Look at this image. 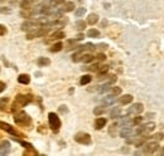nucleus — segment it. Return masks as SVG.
<instances>
[{
	"label": "nucleus",
	"mask_w": 164,
	"mask_h": 156,
	"mask_svg": "<svg viewBox=\"0 0 164 156\" xmlns=\"http://www.w3.org/2000/svg\"><path fill=\"white\" fill-rule=\"evenodd\" d=\"M32 101H33V97L30 95H18L13 103V111H18L19 108L27 106L28 103H30Z\"/></svg>",
	"instance_id": "f257e3e1"
},
{
	"label": "nucleus",
	"mask_w": 164,
	"mask_h": 156,
	"mask_svg": "<svg viewBox=\"0 0 164 156\" xmlns=\"http://www.w3.org/2000/svg\"><path fill=\"white\" fill-rule=\"evenodd\" d=\"M14 121L18 125H20V126H28V125H30V122H32L30 117L28 116V113H25L24 111L17 112L14 115Z\"/></svg>",
	"instance_id": "f03ea898"
},
{
	"label": "nucleus",
	"mask_w": 164,
	"mask_h": 156,
	"mask_svg": "<svg viewBox=\"0 0 164 156\" xmlns=\"http://www.w3.org/2000/svg\"><path fill=\"white\" fill-rule=\"evenodd\" d=\"M48 121H49V127L52 129L54 132H57L61 127V120L59 117L56 115L54 112H50L48 113Z\"/></svg>",
	"instance_id": "7ed1b4c3"
},
{
	"label": "nucleus",
	"mask_w": 164,
	"mask_h": 156,
	"mask_svg": "<svg viewBox=\"0 0 164 156\" xmlns=\"http://www.w3.org/2000/svg\"><path fill=\"white\" fill-rule=\"evenodd\" d=\"M48 28H35L33 30L27 33V39H33V38H38V37H44L48 33Z\"/></svg>",
	"instance_id": "20e7f679"
},
{
	"label": "nucleus",
	"mask_w": 164,
	"mask_h": 156,
	"mask_svg": "<svg viewBox=\"0 0 164 156\" xmlns=\"http://www.w3.org/2000/svg\"><path fill=\"white\" fill-rule=\"evenodd\" d=\"M75 141H77L78 143H82V145H90L91 143V136L86 132H78L75 136Z\"/></svg>",
	"instance_id": "39448f33"
},
{
	"label": "nucleus",
	"mask_w": 164,
	"mask_h": 156,
	"mask_svg": "<svg viewBox=\"0 0 164 156\" xmlns=\"http://www.w3.org/2000/svg\"><path fill=\"white\" fill-rule=\"evenodd\" d=\"M143 110H144V107H143L141 103H134V105H132L131 107H129L128 115H135V116H138Z\"/></svg>",
	"instance_id": "423d86ee"
},
{
	"label": "nucleus",
	"mask_w": 164,
	"mask_h": 156,
	"mask_svg": "<svg viewBox=\"0 0 164 156\" xmlns=\"http://www.w3.org/2000/svg\"><path fill=\"white\" fill-rule=\"evenodd\" d=\"M158 147H160L159 143H158V141L149 142V143H147V146H145V149H144V152H145V154H153V152H155V151L158 150Z\"/></svg>",
	"instance_id": "0eeeda50"
},
{
	"label": "nucleus",
	"mask_w": 164,
	"mask_h": 156,
	"mask_svg": "<svg viewBox=\"0 0 164 156\" xmlns=\"http://www.w3.org/2000/svg\"><path fill=\"white\" fill-rule=\"evenodd\" d=\"M10 142L9 141H6V140H4V141H2L0 142V155H8L9 152H10Z\"/></svg>",
	"instance_id": "6e6552de"
},
{
	"label": "nucleus",
	"mask_w": 164,
	"mask_h": 156,
	"mask_svg": "<svg viewBox=\"0 0 164 156\" xmlns=\"http://www.w3.org/2000/svg\"><path fill=\"white\" fill-rule=\"evenodd\" d=\"M0 129L4 130V131H6V132L10 133V135H18V132L14 130V127H12L9 123H5V122H2V121H0Z\"/></svg>",
	"instance_id": "1a4fd4ad"
},
{
	"label": "nucleus",
	"mask_w": 164,
	"mask_h": 156,
	"mask_svg": "<svg viewBox=\"0 0 164 156\" xmlns=\"http://www.w3.org/2000/svg\"><path fill=\"white\" fill-rule=\"evenodd\" d=\"M38 23H33V22H25L22 24V30H25V32H30V30L35 29Z\"/></svg>",
	"instance_id": "9d476101"
},
{
	"label": "nucleus",
	"mask_w": 164,
	"mask_h": 156,
	"mask_svg": "<svg viewBox=\"0 0 164 156\" xmlns=\"http://www.w3.org/2000/svg\"><path fill=\"white\" fill-rule=\"evenodd\" d=\"M132 135V130H131V126H126V127H122V130L120 131V136L121 137H131Z\"/></svg>",
	"instance_id": "9b49d317"
},
{
	"label": "nucleus",
	"mask_w": 164,
	"mask_h": 156,
	"mask_svg": "<svg viewBox=\"0 0 164 156\" xmlns=\"http://www.w3.org/2000/svg\"><path fill=\"white\" fill-rule=\"evenodd\" d=\"M106 123H107V120H106V118L99 117V118H96V121H95V129H96V130H100V129H102V127H105Z\"/></svg>",
	"instance_id": "f8f14e48"
},
{
	"label": "nucleus",
	"mask_w": 164,
	"mask_h": 156,
	"mask_svg": "<svg viewBox=\"0 0 164 156\" xmlns=\"http://www.w3.org/2000/svg\"><path fill=\"white\" fill-rule=\"evenodd\" d=\"M132 97L131 95H124V96H121L119 98V102H120V105H129V103L132 102Z\"/></svg>",
	"instance_id": "ddd939ff"
},
{
	"label": "nucleus",
	"mask_w": 164,
	"mask_h": 156,
	"mask_svg": "<svg viewBox=\"0 0 164 156\" xmlns=\"http://www.w3.org/2000/svg\"><path fill=\"white\" fill-rule=\"evenodd\" d=\"M37 63L39 67H47L50 64V59L47 58V57H39L38 60H37Z\"/></svg>",
	"instance_id": "4468645a"
},
{
	"label": "nucleus",
	"mask_w": 164,
	"mask_h": 156,
	"mask_svg": "<svg viewBox=\"0 0 164 156\" xmlns=\"http://www.w3.org/2000/svg\"><path fill=\"white\" fill-rule=\"evenodd\" d=\"M84 56H85L84 49H80V50L77 52V53H75V54H73L72 60H73V62H81L82 59H84Z\"/></svg>",
	"instance_id": "2eb2a0df"
},
{
	"label": "nucleus",
	"mask_w": 164,
	"mask_h": 156,
	"mask_svg": "<svg viewBox=\"0 0 164 156\" xmlns=\"http://www.w3.org/2000/svg\"><path fill=\"white\" fill-rule=\"evenodd\" d=\"M120 115H121V110H120V107H114L111 110V112H110V117L111 118H117V117H120Z\"/></svg>",
	"instance_id": "dca6fc26"
},
{
	"label": "nucleus",
	"mask_w": 164,
	"mask_h": 156,
	"mask_svg": "<svg viewBox=\"0 0 164 156\" xmlns=\"http://www.w3.org/2000/svg\"><path fill=\"white\" fill-rule=\"evenodd\" d=\"M18 82L22 83V85H29L30 77H29L28 74H20V76L18 77Z\"/></svg>",
	"instance_id": "f3484780"
},
{
	"label": "nucleus",
	"mask_w": 164,
	"mask_h": 156,
	"mask_svg": "<svg viewBox=\"0 0 164 156\" xmlns=\"http://www.w3.org/2000/svg\"><path fill=\"white\" fill-rule=\"evenodd\" d=\"M75 9V4L72 2H68V3H65L63 8H62V12L65 13H69V12H72V10Z\"/></svg>",
	"instance_id": "a211bd4d"
},
{
	"label": "nucleus",
	"mask_w": 164,
	"mask_h": 156,
	"mask_svg": "<svg viewBox=\"0 0 164 156\" xmlns=\"http://www.w3.org/2000/svg\"><path fill=\"white\" fill-rule=\"evenodd\" d=\"M97 20H99V15H97V14H94V13H92V14H90V15L87 16V23L91 24V25L96 24Z\"/></svg>",
	"instance_id": "6ab92c4d"
},
{
	"label": "nucleus",
	"mask_w": 164,
	"mask_h": 156,
	"mask_svg": "<svg viewBox=\"0 0 164 156\" xmlns=\"http://www.w3.org/2000/svg\"><path fill=\"white\" fill-rule=\"evenodd\" d=\"M115 97H116L115 95H110V96L105 97V98H104V103H105V106H110V105H112V103H115V101H116V98H115Z\"/></svg>",
	"instance_id": "aec40b11"
},
{
	"label": "nucleus",
	"mask_w": 164,
	"mask_h": 156,
	"mask_svg": "<svg viewBox=\"0 0 164 156\" xmlns=\"http://www.w3.org/2000/svg\"><path fill=\"white\" fill-rule=\"evenodd\" d=\"M120 125L122 127H126V126H132V120H130V117H124V118H121V121H120Z\"/></svg>",
	"instance_id": "412c9836"
},
{
	"label": "nucleus",
	"mask_w": 164,
	"mask_h": 156,
	"mask_svg": "<svg viewBox=\"0 0 164 156\" xmlns=\"http://www.w3.org/2000/svg\"><path fill=\"white\" fill-rule=\"evenodd\" d=\"M91 79H92V77H91L90 74H85V76H82V77H81V79H80V85H81V86L88 85V83L91 82Z\"/></svg>",
	"instance_id": "4be33fe9"
},
{
	"label": "nucleus",
	"mask_w": 164,
	"mask_h": 156,
	"mask_svg": "<svg viewBox=\"0 0 164 156\" xmlns=\"http://www.w3.org/2000/svg\"><path fill=\"white\" fill-rule=\"evenodd\" d=\"M32 5H33V0H22V2H20L22 9H30Z\"/></svg>",
	"instance_id": "5701e85b"
},
{
	"label": "nucleus",
	"mask_w": 164,
	"mask_h": 156,
	"mask_svg": "<svg viewBox=\"0 0 164 156\" xmlns=\"http://www.w3.org/2000/svg\"><path fill=\"white\" fill-rule=\"evenodd\" d=\"M99 35H100V32L97 29H94V28L90 29L87 32V37H90V38H97Z\"/></svg>",
	"instance_id": "b1692460"
},
{
	"label": "nucleus",
	"mask_w": 164,
	"mask_h": 156,
	"mask_svg": "<svg viewBox=\"0 0 164 156\" xmlns=\"http://www.w3.org/2000/svg\"><path fill=\"white\" fill-rule=\"evenodd\" d=\"M65 38V33L62 32V30H59V32H56L52 34V37H50V39H53V40H57V39H62Z\"/></svg>",
	"instance_id": "393cba45"
},
{
	"label": "nucleus",
	"mask_w": 164,
	"mask_h": 156,
	"mask_svg": "<svg viewBox=\"0 0 164 156\" xmlns=\"http://www.w3.org/2000/svg\"><path fill=\"white\" fill-rule=\"evenodd\" d=\"M62 48H63V44L61 43V42H58V43H56V44H54L52 48H50L49 50L52 52V53H56V52H59V50L62 49Z\"/></svg>",
	"instance_id": "a878e982"
},
{
	"label": "nucleus",
	"mask_w": 164,
	"mask_h": 156,
	"mask_svg": "<svg viewBox=\"0 0 164 156\" xmlns=\"http://www.w3.org/2000/svg\"><path fill=\"white\" fill-rule=\"evenodd\" d=\"M144 127H145V132H150L155 129V122H148L147 125H144Z\"/></svg>",
	"instance_id": "bb28decb"
},
{
	"label": "nucleus",
	"mask_w": 164,
	"mask_h": 156,
	"mask_svg": "<svg viewBox=\"0 0 164 156\" xmlns=\"http://www.w3.org/2000/svg\"><path fill=\"white\" fill-rule=\"evenodd\" d=\"M76 28L78 30H84L86 28V22H85V20H77V22H76Z\"/></svg>",
	"instance_id": "cd10ccee"
},
{
	"label": "nucleus",
	"mask_w": 164,
	"mask_h": 156,
	"mask_svg": "<svg viewBox=\"0 0 164 156\" xmlns=\"http://www.w3.org/2000/svg\"><path fill=\"white\" fill-rule=\"evenodd\" d=\"M105 112V107L104 106H100V107H95V110H94V113L96 116H100V115H102V113Z\"/></svg>",
	"instance_id": "c85d7f7f"
},
{
	"label": "nucleus",
	"mask_w": 164,
	"mask_h": 156,
	"mask_svg": "<svg viewBox=\"0 0 164 156\" xmlns=\"http://www.w3.org/2000/svg\"><path fill=\"white\" fill-rule=\"evenodd\" d=\"M116 129H117V123H112L111 126H110L109 132H110L111 136H115V135H116Z\"/></svg>",
	"instance_id": "c756f323"
},
{
	"label": "nucleus",
	"mask_w": 164,
	"mask_h": 156,
	"mask_svg": "<svg viewBox=\"0 0 164 156\" xmlns=\"http://www.w3.org/2000/svg\"><path fill=\"white\" fill-rule=\"evenodd\" d=\"M23 155H24V156H29V155H38V154H37V151H35L33 147H29L28 150H25V151L23 152Z\"/></svg>",
	"instance_id": "7c9ffc66"
},
{
	"label": "nucleus",
	"mask_w": 164,
	"mask_h": 156,
	"mask_svg": "<svg viewBox=\"0 0 164 156\" xmlns=\"http://www.w3.org/2000/svg\"><path fill=\"white\" fill-rule=\"evenodd\" d=\"M94 59H95L94 56H91V54H85V56H84V59H82V60H84L85 63H90V62H92Z\"/></svg>",
	"instance_id": "2f4dec72"
},
{
	"label": "nucleus",
	"mask_w": 164,
	"mask_h": 156,
	"mask_svg": "<svg viewBox=\"0 0 164 156\" xmlns=\"http://www.w3.org/2000/svg\"><path fill=\"white\" fill-rule=\"evenodd\" d=\"M86 13V9L85 8H78L76 10V16H82V15H85Z\"/></svg>",
	"instance_id": "473e14b6"
},
{
	"label": "nucleus",
	"mask_w": 164,
	"mask_h": 156,
	"mask_svg": "<svg viewBox=\"0 0 164 156\" xmlns=\"http://www.w3.org/2000/svg\"><path fill=\"white\" fill-rule=\"evenodd\" d=\"M95 59H96L97 62H102V60L106 59V56H105L104 53H100V54H97V56L95 57Z\"/></svg>",
	"instance_id": "72a5a7b5"
},
{
	"label": "nucleus",
	"mask_w": 164,
	"mask_h": 156,
	"mask_svg": "<svg viewBox=\"0 0 164 156\" xmlns=\"http://www.w3.org/2000/svg\"><path fill=\"white\" fill-rule=\"evenodd\" d=\"M62 3H65V0H52V2H50V6H57Z\"/></svg>",
	"instance_id": "f704fd0d"
},
{
	"label": "nucleus",
	"mask_w": 164,
	"mask_h": 156,
	"mask_svg": "<svg viewBox=\"0 0 164 156\" xmlns=\"http://www.w3.org/2000/svg\"><path fill=\"white\" fill-rule=\"evenodd\" d=\"M153 139H154V140H158V141H160V140H163V139H164V135H163L162 132H159V133H155L154 136H153Z\"/></svg>",
	"instance_id": "c9c22d12"
},
{
	"label": "nucleus",
	"mask_w": 164,
	"mask_h": 156,
	"mask_svg": "<svg viewBox=\"0 0 164 156\" xmlns=\"http://www.w3.org/2000/svg\"><path fill=\"white\" fill-rule=\"evenodd\" d=\"M76 43H77V39H71V40L67 42V47L72 48V45H76Z\"/></svg>",
	"instance_id": "e433bc0d"
},
{
	"label": "nucleus",
	"mask_w": 164,
	"mask_h": 156,
	"mask_svg": "<svg viewBox=\"0 0 164 156\" xmlns=\"http://www.w3.org/2000/svg\"><path fill=\"white\" fill-rule=\"evenodd\" d=\"M5 34H6V27L3 25V24H0V37L5 35Z\"/></svg>",
	"instance_id": "4c0bfd02"
},
{
	"label": "nucleus",
	"mask_w": 164,
	"mask_h": 156,
	"mask_svg": "<svg viewBox=\"0 0 164 156\" xmlns=\"http://www.w3.org/2000/svg\"><path fill=\"white\" fill-rule=\"evenodd\" d=\"M120 93H121V88L120 87H114V88H112V95L117 96V95H120Z\"/></svg>",
	"instance_id": "58836bf2"
},
{
	"label": "nucleus",
	"mask_w": 164,
	"mask_h": 156,
	"mask_svg": "<svg viewBox=\"0 0 164 156\" xmlns=\"http://www.w3.org/2000/svg\"><path fill=\"white\" fill-rule=\"evenodd\" d=\"M141 121H143V117L138 116V117H135L134 120H132V123H134V125H139V123H140Z\"/></svg>",
	"instance_id": "ea45409f"
},
{
	"label": "nucleus",
	"mask_w": 164,
	"mask_h": 156,
	"mask_svg": "<svg viewBox=\"0 0 164 156\" xmlns=\"http://www.w3.org/2000/svg\"><path fill=\"white\" fill-rule=\"evenodd\" d=\"M0 13L9 14V13H10V9H9V8H0Z\"/></svg>",
	"instance_id": "a19ab883"
},
{
	"label": "nucleus",
	"mask_w": 164,
	"mask_h": 156,
	"mask_svg": "<svg viewBox=\"0 0 164 156\" xmlns=\"http://www.w3.org/2000/svg\"><path fill=\"white\" fill-rule=\"evenodd\" d=\"M59 111L62 112V113H67V112H68V110H67V107H66L65 105H62V106L59 107Z\"/></svg>",
	"instance_id": "79ce46f5"
},
{
	"label": "nucleus",
	"mask_w": 164,
	"mask_h": 156,
	"mask_svg": "<svg viewBox=\"0 0 164 156\" xmlns=\"http://www.w3.org/2000/svg\"><path fill=\"white\" fill-rule=\"evenodd\" d=\"M5 88H6V85H5V83H4V82H0V93H2Z\"/></svg>",
	"instance_id": "37998d69"
},
{
	"label": "nucleus",
	"mask_w": 164,
	"mask_h": 156,
	"mask_svg": "<svg viewBox=\"0 0 164 156\" xmlns=\"http://www.w3.org/2000/svg\"><path fill=\"white\" fill-rule=\"evenodd\" d=\"M109 77H110V79H109L110 83H114V82L116 81V76H115V74H111V76H109Z\"/></svg>",
	"instance_id": "c03bdc74"
},
{
	"label": "nucleus",
	"mask_w": 164,
	"mask_h": 156,
	"mask_svg": "<svg viewBox=\"0 0 164 156\" xmlns=\"http://www.w3.org/2000/svg\"><path fill=\"white\" fill-rule=\"evenodd\" d=\"M84 38H85V35H84V34H78V35L76 37V39H77V40H82Z\"/></svg>",
	"instance_id": "a18cd8bd"
},
{
	"label": "nucleus",
	"mask_w": 164,
	"mask_h": 156,
	"mask_svg": "<svg viewBox=\"0 0 164 156\" xmlns=\"http://www.w3.org/2000/svg\"><path fill=\"white\" fill-rule=\"evenodd\" d=\"M99 48H100V49H106V48H107V44H100Z\"/></svg>",
	"instance_id": "49530a36"
},
{
	"label": "nucleus",
	"mask_w": 164,
	"mask_h": 156,
	"mask_svg": "<svg viewBox=\"0 0 164 156\" xmlns=\"http://www.w3.org/2000/svg\"><path fill=\"white\" fill-rule=\"evenodd\" d=\"M160 155L164 156V147H162V151H160Z\"/></svg>",
	"instance_id": "de8ad7c7"
},
{
	"label": "nucleus",
	"mask_w": 164,
	"mask_h": 156,
	"mask_svg": "<svg viewBox=\"0 0 164 156\" xmlns=\"http://www.w3.org/2000/svg\"><path fill=\"white\" fill-rule=\"evenodd\" d=\"M0 69H2V67H0Z\"/></svg>",
	"instance_id": "09e8293b"
}]
</instances>
